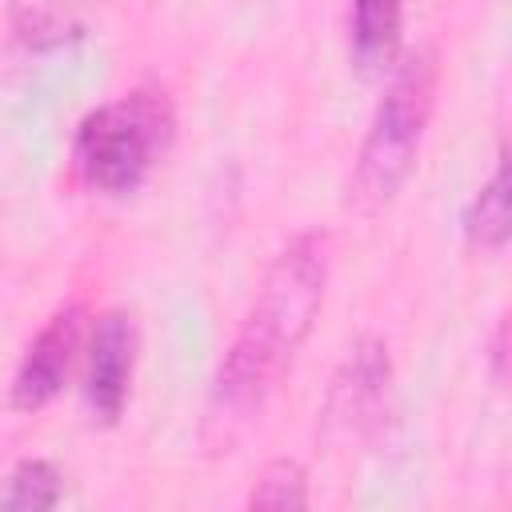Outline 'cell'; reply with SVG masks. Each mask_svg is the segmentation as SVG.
Listing matches in <instances>:
<instances>
[{
  "label": "cell",
  "instance_id": "2",
  "mask_svg": "<svg viewBox=\"0 0 512 512\" xmlns=\"http://www.w3.org/2000/svg\"><path fill=\"white\" fill-rule=\"evenodd\" d=\"M436 108V52L416 48L404 56L372 112L364 144L356 152V168L348 176V208L372 216L396 200L408 184L420 144Z\"/></svg>",
  "mask_w": 512,
  "mask_h": 512
},
{
  "label": "cell",
  "instance_id": "11",
  "mask_svg": "<svg viewBox=\"0 0 512 512\" xmlns=\"http://www.w3.org/2000/svg\"><path fill=\"white\" fill-rule=\"evenodd\" d=\"M492 360H496V380H504V324L496 328V340H492Z\"/></svg>",
  "mask_w": 512,
  "mask_h": 512
},
{
  "label": "cell",
  "instance_id": "10",
  "mask_svg": "<svg viewBox=\"0 0 512 512\" xmlns=\"http://www.w3.org/2000/svg\"><path fill=\"white\" fill-rule=\"evenodd\" d=\"M248 508H308V472L304 464L276 456L260 468L252 492H248Z\"/></svg>",
  "mask_w": 512,
  "mask_h": 512
},
{
  "label": "cell",
  "instance_id": "3",
  "mask_svg": "<svg viewBox=\"0 0 512 512\" xmlns=\"http://www.w3.org/2000/svg\"><path fill=\"white\" fill-rule=\"evenodd\" d=\"M176 108L164 88H132L92 108L72 136V168L100 196H132L172 148Z\"/></svg>",
  "mask_w": 512,
  "mask_h": 512
},
{
  "label": "cell",
  "instance_id": "7",
  "mask_svg": "<svg viewBox=\"0 0 512 512\" xmlns=\"http://www.w3.org/2000/svg\"><path fill=\"white\" fill-rule=\"evenodd\" d=\"M352 56L364 72L384 68L396 60L400 28H404V4L400 0H352Z\"/></svg>",
  "mask_w": 512,
  "mask_h": 512
},
{
  "label": "cell",
  "instance_id": "9",
  "mask_svg": "<svg viewBox=\"0 0 512 512\" xmlns=\"http://www.w3.org/2000/svg\"><path fill=\"white\" fill-rule=\"evenodd\" d=\"M60 496H64V472L44 456H28L8 472V480L0 488V508L44 512V508H56Z\"/></svg>",
  "mask_w": 512,
  "mask_h": 512
},
{
  "label": "cell",
  "instance_id": "4",
  "mask_svg": "<svg viewBox=\"0 0 512 512\" xmlns=\"http://www.w3.org/2000/svg\"><path fill=\"white\" fill-rule=\"evenodd\" d=\"M392 384V360L388 344L380 336H360L344 364L332 376L328 400H324V436L328 440H360L380 424V412L388 404Z\"/></svg>",
  "mask_w": 512,
  "mask_h": 512
},
{
  "label": "cell",
  "instance_id": "1",
  "mask_svg": "<svg viewBox=\"0 0 512 512\" xmlns=\"http://www.w3.org/2000/svg\"><path fill=\"white\" fill-rule=\"evenodd\" d=\"M328 232L292 236L268 264L252 308L232 336L200 424V444L212 456H224L240 444L252 420L264 412L280 376L292 368L304 348L328 292Z\"/></svg>",
  "mask_w": 512,
  "mask_h": 512
},
{
  "label": "cell",
  "instance_id": "5",
  "mask_svg": "<svg viewBox=\"0 0 512 512\" xmlns=\"http://www.w3.org/2000/svg\"><path fill=\"white\" fill-rule=\"evenodd\" d=\"M136 348H140V332L132 312L112 308L96 320L88 340V368H84V404L96 424H116L124 416L136 372Z\"/></svg>",
  "mask_w": 512,
  "mask_h": 512
},
{
  "label": "cell",
  "instance_id": "6",
  "mask_svg": "<svg viewBox=\"0 0 512 512\" xmlns=\"http://www.w3.org/2000/svg\"><path fill=\"white\" fill-rule=\"evenodd\" d=\"M80 332H84V308L80 304H64L60 312H52V320L32 336V344L24 348L8 400L16 412H40L44 404H52L68 380L72 356L80 348Z\"/></svg>",
  "mask_w": 512,
  "mask_h": 512
},
{
  "label": "cell",
  "instance_id": "8",
  "mask_svg": "<svg viewBox=\"0 0 512 512\" xmlns=\"http://www.w3.org/2000/svg\"><path fill=\"white\" fill-rule=\"evenodd\" d=\"M508 220H512L508 216V164L500 152L492 176L480 184V192L472 196L464 212V236L480 252H500L508 244Z\"/></svg>",
  "mask_w": 512,
  "mask_h": 512
}]
</instances>
